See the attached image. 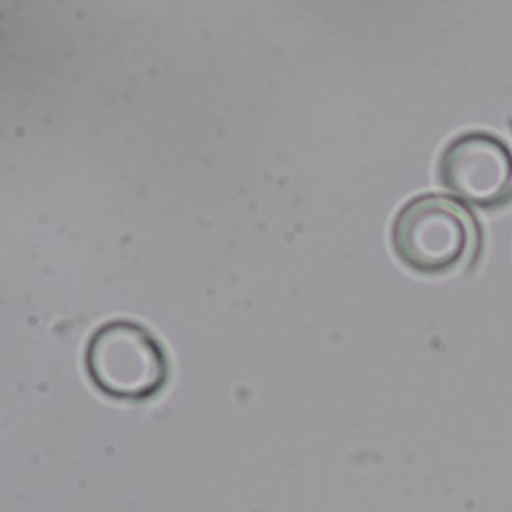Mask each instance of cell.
Segmentation results:
<instances>
[{"label": "cell", "instance_id": "obj_3", "mask_svg": "<svg viewBox=\"0 0 512 512\" xmlns=\"http://www.w3.org/2000/svg\"><path fill=\"white\" fill-rule=\"evenodd\" d=\"M436 172L454 196L496 208L512 198V142L482 128L460 132L442 148Z\"/></svg>", "mask_w": 512, "mask_h": 512}, {"label": "cell", "instance_id": "obj_2", "mask_svg": "<svg viewBox=\"0 0 512 512\" xmlns=\"http://www.w3.org/2000/svg\"><path fill=\"white\" fill-rule=\"evenodd\" d=\"M92 384L116 400H148L168 378L162 344L142 324L116 318L100 324L84 352Z\"/></svg>", "mask_w": 512, "mask_h": 512}, {"label": "cell", "instance_id": "obj_1", "mask_svg": "<svg viewBox=\"0 0 512 512\" xmlns=\"http://www.w3.org/2000/svg\"><path fill=\"white\" fill-rule=\"evenodd\" d=\"M390 242L398 260L410 270L438 276L474 258L480 246V226L456 198L424 192L398 208Z\"/></svg>", "mask_w": 512, "mask_h": 512}]
</instances>
